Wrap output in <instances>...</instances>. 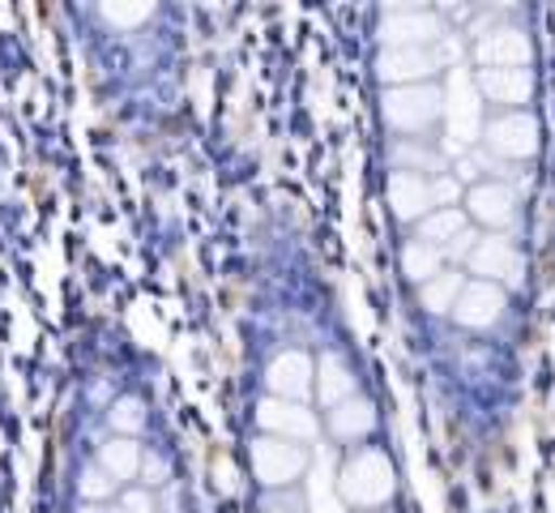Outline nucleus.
Returning a JSON list of instances; mask_svg holds the SVG:
<instances>
[{
  "mask_svg": "<svg viewBox=\"0 0 555 513\" xmlns=\"http://www.w3.org/2000/svg\"><path fill=\"white\" fill-rule=\"evenodd\" d=\"M338 492L347 501V510L354 513H380L393 492H398V479H393V466L380 449H354L343 466V479H338Z\"/></svg>",
  "mask_w": 555,
  "mask_h": 513,
  "instance_id": "obj_1",
  "label": "nucleus"
},
{
  "mask_svg": "<svg viewBox=\"0 0 555 513\" xmlns=\"http://www.w3.org/2000/svg\"><path fill=\"white\" fill-rule=\"evenodd\" d=\"M380 116L393 133H402L406 142H423L427 129L440 125L444 116V90L436 81H423V86H393L385 90L380 99Z\"/></svg>",
  "mask_w": 555,
  "mask_h": 513,
  "instance_id": "obj_2",
  "label": "nucleus"
},
{
  "mask_svg": "<svg viewBox=\"0 0 555 513\" xmlns=\"http://www.w3.org/2000/svg\"><path fill=\"white\" fill-rule=\"evenodd\" d=\"M543 146V129H539V116L534 112H504L495 120H487L483 129V150L504 158V163H521V158H534Z\"/></svg>",
  "mask_w": 555,
  "mask_h": 513,
  "instance_id": "obj_3",
  "label": "nucleus"
},
{
  "mask_svg": "<svg viewBox=\"0 0 555 513\" xmlns=\"http://www.w3.org/2000/svg\"><path fill=\"white\" fill-rule=\"evenodd\" d=\"M470 274H479V283H495V287H521L526 283V257L508 235H483L470 257H466Z\"/></svg>",
  "mask_w": 555,
  "mask_h": 513,
  "instance_id": "obj_4",
  "label": "nucleus"
},
{
  "mask_svg": "<svg viewBox=\"0 0 555 513\" xmlns=\"http://www.w3.org/2000/svg\"><path fill=\"white\" fill-rule=\"evenodd\" d=\"M253 471L266 488H291L308 471V449L299 440L261 437L253 440Z\"/></svg>",
  "mask_w": 555,
  "mask_h": 513,
  "instance_id": "obj_5",
  "label": "nucleus"
},
{
  "mask_svg": "<svg viewBox=\"0 0 555 513\" xmlns=\"http://www.w3.org/2000/svg\"><path fill=\"white\" fill-rule=\"evenodd\" d=\"M415 240L431 244V248H440L444 261H449V257H453V261H466L470 248L479 244V235L470 231V219H466L462 206H444V210H431L427 219H418Z\"/></svg>",
  "mask_w": 555,
  "mask_h": 513,
  "instance_id": "obj_6",
  "label": "nucleus"
},
{
  "mask_svg": "<svg viewBox=\"0 0 555 513\" xmlns=\"http://www.w3.org/2000/svg\"><path fill=\"white\" fill-rule=\"evenodd\" d=\"M462 210H466L470 222H479L491 235H500V231H508L517 222V193H513L508 180H479V184H470Z\"/></svg>",
  "mask_w": 555,
  "mask_h": 513,
  "instance_id": "obj_7",
  "label": "nucleus"
},
{
  "mask_svg": "<svg viewBox=\"0 0 555 513\" xmlns=\"http://www.w3.org/2000/svg\"><path fill=\"white\" fill-rule=\"evenodd\" d=\"M444 39V22L427 9H398L380 17V43L385 48H436Z\"/></svg>",
  "mask_w": 555,
  "mask_h": 513,
  "instance_id": "obj_8",
  "label": "nucleus"
},
{
  "mask_svg": "<svg viewBox=\"0 0 555 513\" xmlns=\"http://www.w3.org/2000/svg\"><path fill=\"white\" fill-rule=\"evenodd\" d=\"M530 56H534V48L521 26H491L475 39L479 69H526Z\"/></svg>",
  "mask_w": 555,
  "mask_h": 513,
  "instance_id": "obj_9",
  "label": "nucleus"
},
{
  "mask_svg": "<svg viewBox=\"0 0 555 513\" xmlns=\"http://www.w3.org/2000/svg\"><path fill=\"white\" fill-rule=\"evenodd\" d=\"M376 74L385 90L393 86H423L440 74V52L436 48H385L376 56Z\"/></svg>",
  "mask_w": 555,
  "mask_h": 513,
  "instance_id": "obj_10",
  "label": "nucleus"
},
{
  "mask_svg": "<svg viewBox=\"0 0 555 513\" xmlns=\"http://www.w3.org/2000/svg\"><path fill=\"white\" fill-rule=\"evenodd\" d=\"M504 312H508V295L504 287H495V283H470L466 279V287L457 295V304H453V321L462 325V330H491V325H500L504 321Z\"/></svg>",
  "mask_w": 555,
  "mask_h": 513,
  "instance_id": "obj_11",
  "label": "nucleus"
},
{
  "mask_svg": "<svg viewBox=\"0 0 555 513\" xmlns=\"http://www.w3.org/2000/svg\"><path fill=\"white\" fill-rule=\"evenodd\" d=\"M475 90L483 103L508 107V112H526V103L534 99V74L530 69H479Z\"/></svg>",
  "mask_w": 555,
  "mask_h": 513,
  "instance_id": "obj_12",
  "label": "nucleus"
},
{
  "mask_svg": "<svg viewBox=\"0 0 555 513\" xmlns=\"http://www.w3.org/2000/svg\"><path fill=\"white\" fill-rule=\"evenodd\" d=\"M257 424L266 428V437H282V440L317 437V415L304 411V402H286V398H266L257 407Z\"/></svg>",
  "mask_w": 555,
  "mask_h": 513,
  "instance_id": "obj_13",
  "label": "nucleus"
},
{
  "mask_svg": "<svg viewBox=\"0 0 555 513\" xmlns=\"http://www.w3.org/2000/svg\"><path fill=\"white\" fill-rule=\"evenodd\" d=\"M389 206L402 222H418L436 210L431 202V176L418 171H389Z\"/></svg>",
  "mask_w": 555,
  "mask_h": 513,
  "instance_id": "obj_14",
  "label": "nucleus"
},
{
  "mask_svg": "<svg viewBox=\"0 0 555 513\" xmlns=\"http://www.w3.org/2000/svg\"><path fill=\"white\" fill-rule=\"evenodd\" d=\"M312 360L304 351H282L270 364V398H286V402H304L312 394Z\"/></svg>",
  "mask_w": 555,
  "mask_h": 513,
  "instance_id": "obj_15",
  "label": "nucleus"
},
{
  "mask_svg": "<svg viewBox=\"0 0 555 513\" xmlns=\"http://www.w3.org/2000/svg\"><path fill=\"white\" fill-rule=\"evenodd\" d=\"M141 453H145V449H141L133 437H112V440H103V445H99L94 466H103L120 488H129L141 471Z\"/></svg>",
  "mask_w": 555,
  "mask_h": 513,
  "instance_id": "obj_16",
  "label": "nucleus"
},
{
  "mask_svg": "<svg viewBox=\"0 0 555 513\" xmlns=\"http://www.w3.org/2000/svg\"><path fill=\"white\" fill-rule=\"evenodd\" d=\"M376 428V407L367 398H347L330 411V433L338 440H363Z\"/></svg>",
  "mask_w": 555,
  "mask_h": 513,
  "instance_id": "obj_17",
  "label": "nucleus"
},
{
  "mask_svg": "<svg viewBox=\"0 0 555 513\" xmlns=\"http://www.w3.org/2000/svg\"><path fill=\"white\" fill-rule=\"evenodd\" d=\"M312 376H317L312 389H317V398H321L325 407H338V402L354 398V376H350L347 360H338V356H321V364H317Z\"/></svg>",
  "mask_w": 555,
  "mask_h": 513,
  "instance_id": "obj_18",
  "label": "nucleus"
},
{
  "mask_svg": "<svg viewBox=\"0 0 555 513\" xmlns=\"http://www.w3.org/2000/svg\"><path fill=\"white\" fill-rule=\"evenodd\" d=\"M462 287H466V274H462V270H440L431 283L418 287V304H423L431 317H444V312H453Z\"/></svg>",
  "mask_w": 555,
  "mask_h": 513,
  "instance_id": "obj_19",
  "label": "nucleus"
},
{
  "mask_svg": "<svg viewBox=\"0 0 555 513\" xmlns=\"http://www.w3.org/2000/svg\"><path fill=\"white\" fill-rule=\"evenodd\" d=\"M440 270H444V253H440V248L423 244V240H415V235L402 244V274H406L415 287L431 283Z\"/></svg>",
  "mask_w": 555,
  "mask_h": 513,
  "instance_id": "obj_20",
  "label": "nucleus"
},
{
  "mask_svg": "<svg viewBox=\"0 0 555 513\" xmlns=\"http://www.w3.org/2000/svg\"><path fill=\"white\" fill-rule=\"evenodd\" d=\"M145 402L141 398H133V394H125V398H116L112 407H107V424H112V433L116 437H133L138 440V433L145 428Z\"/></svg>",
  "mask_w": 555,
  "mask_h": 513,
  "instance_id": "obj_21",
  "label": "nucleus"
},
{
  "mask_svg": "<svg viewBox=\"0 0 555 513\" xmlns=\"http://www.w3.org/2000/svg\"><path fill=\"white\" fill-rule=\"evenodd\" d=\"M77 497H81V505H107V501L120 497V484L103 466H86L81 479H77Z\"/></svg>",
  "mask_w": 555,
  "mask_h": 513,
  "instance_id": "obj_22",
  "label": "nucleus"
},
{
  "mask_svg": "<svg viewBox=\"0 0 555 513\" xmlns=\"http://www.w3.org/2000/svg\"><path fill=\"white\" fill-rule=\"evenodd\" d=\"M138 479H141V488H150V492L171 488V466H167V458H158V453H141Z\"/></svg>",
  "mask_w": 555,
  "mask_h": 513,
  "instance_id": "obj_23",
  "label": "nucleus"
},
{
  "mask_svg": "<svg viewBox=\"0 0 555 513\" xmlns=\"http://www.w3.org/2000/svg\"><path fill=\"white\" fill-rule=\"evenodd\" d=\"M116 505H120L125 513H163V505H158V492H150V488H141V484L120 488Z\"/></svg>",
  "mask_w": 555,
  "mask_h": 513,
  "instance_id": "obj_24",
  "label": "nucleus"
},
{
  "mask_svg": "<svg viewBox=\"0 0 555 513\" xmlns=\"http://www.w3.org/2000/svg\"><path fill=\"white\" fill-rule=\"evenodd\" d=\"M150 13H154L150 4H103V17H107L112 26H120V30H133V26H141Z\"/></svg>",
  "mask_w": 555,
  "mask_h": 513,
  "instance_id": "obj_25",
  "label": "nucleus"
},
{
  "mask_svg": "<svg viewBox=\"0 0 555 513\" xmlns=\"http://www.w3.org/2000/svg\"><path fill=\"white\" fill-rule=\"evenodd\" d=\"M457 197H462V184L444 171V176H431V202H436V210H444V206H457Z\"/></svg>",
  "mask_w": 555,
  "mask_h": 513,
  "instance_id": "obj_26",
  "label": "nucleus"
},
{
  "mask_svg": "<svg viewBox=\"0 0 555 513\" xmlns=\"http://www.w3.org/2000/svg\"><path fill=\"white\" fill-rule=\"evenodd\" d=\"M77 513H125V510H120L116 501H107V505H81Z\"/></svg>",
  "mask_w": 555,
  "mask_h": 513,
  "instance_id": "obj_27",
  "label": "nucleus"
},
{
  "mask_svg": "<svg viewBox=\"0 0 555 513\" xmlns=\"http://www.w3.org/2000/svg\"><path fill=\"white\" fill-rule=\"evenodd\" d=\"M261 513H304V510H274V505H270V510H261Z\"/></svg>",
  "mask_w": 555,
  "mask_h": 513,
  "instance_id": "obj_28",
  "label": "nucleus"
}]
</instances>
